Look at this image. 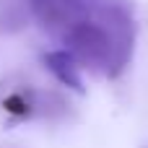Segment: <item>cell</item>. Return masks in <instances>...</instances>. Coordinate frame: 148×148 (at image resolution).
<instances>
[{"label": "cell", "mask_w": 148, "mask_h": 148, "mask_svg": "<svg viewBox=\"0 0 148 148\" xmlns=\"http://www.w3.org/2000/svg\"><path fill=\"white\" fill-rule=\"evenodd\" d=\"M65 49L94 75L117 81L133 62L138 18L130 0H91L86 13L60 34Z\"/></svg>", "instance_id": "6da1fadb"}, {"label": "cell", "mask_w": 148, "mask_h": 148, "mask_svg": "<svg viewBox=\"0 0 148 148\" xmlns=\"http://www.w3.org/2000/svg\"><path fill=\"white\" fill-rule=\"evenodd\" d=\"M42 65L44 70L60 83L65 86L68 91H75V94H86V86H83V68L78 65V60L65 49H47L42 55Z\"/></svg>", "instance_id": "7a4b0ae2"}, {"label": "cell", "mask_w": 148, "mask_h": 148, "mask_svg": "<svg viewBox=\"0 0 148 148\" xmlns=\"http://www.w3.org/2000/svg\"><path fill=\"white\" fill-rule=\"evenodd\" d=\"M26 3H36V0H26Z\"/></svg>", "instance_id": "3957f363"}]
</instances>
